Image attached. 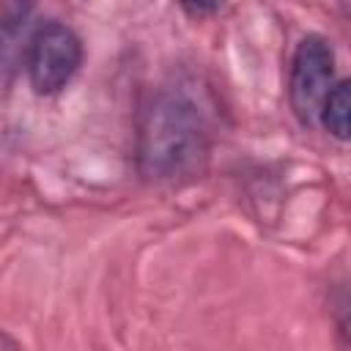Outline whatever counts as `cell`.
I'll return each instance as SVG.
<instances>
[{
	"instance_id": "5b68a950",
	"label": "cell",
	"mask_w": 351,
	"mask_h": 351,
	"mask_svg": "<svg viewBox=\"0 0 351 351\" xmlns=\"http://www.w3.org/2000/svg\"><path fill=\"white\" fill-rule=\"evenodd\" d=\"M0 351H22V348H19L5 332H0Z\"/></svg>"
},
{
	"instance_id": "7a4b0ae2",
	"label": "cell",
	"mask_w": 351,
	"mask_h": 351,
	"mask_svg": "<svg viewBox=\"0 0 351 351\" xmlns=\"http://www.w3.org/2000/svg\"><path fill=\"white\" fill-rule=\"evenodd\" d=\"M332 88H335V52L324 36L310 33L296 44L291 58V77H288V99L299 123L304 126L318 123L321 107Z\"/></svg>"
},
{
	"instance_id": "6da1fadb",
	"label": "cell",
	"mask_w": 351,
	"mask_h": 351,
	"mask_svg": "<svg viewBox=\"0 0 351 351\" xmlns=\"http://www.w3.org/2000/svg\"><path fill=\"white\" fill-rule=\"evenodd\" d=\"M211 151L203 110L181 90H159L143 110L137 129V170L156 184L195 178Z\"/></svg>"
},
{
	"instance_id": "277c9868",
	"label": "cell",
	"mask_w": 351,
	"mask_h": 351,
	"mask_svg": "<svg viewBox=\"0 0 351 351\" xmlns=\"http://www.w3.org/2000/svg\"><path fill=\"white\" fill-rule=\"evenodd\" d=\"M348 118H351V85H348V80H340L329 90V96L321 107L318 123L329 134H335L337 140H346L348 137Z\"/></svg>"
},
{
	"instance_id": "3957f363",
	"label": "cell",
	"mask_w": 351,
	"mask_h": 351,
	"mask_svg": "<svg viewBox=\"0 0 351 351\" xmlns=\"http://www.w3.org/2000/svg\"><path fill=\"white\" fill-rule=\"evenodd\" d=\"M82 63V41L63 22H47L36 30L27 49V77L36 93L63 90Z\"/></svg>"
}]
</instances>
